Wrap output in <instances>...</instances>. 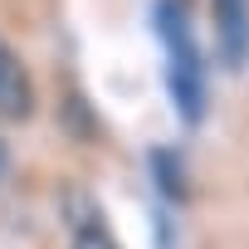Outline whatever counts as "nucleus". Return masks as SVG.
I'll return each instance as SVG.
<instances>
[{
	"instance_id": "1",
	"label": "nucleus",
	"mask_w": 249,
	"mask_h": 249,
	"mask_svg": "<svg viewBox=\"0 0 249 249\" xmlns=\"http://www.w3.org/2000/svg\"><path fill=\"white\" fill-rule=\"evenodd\" d=\"M215 5V44L230 73L249 69V0H210Z\"/></svg>"
},
{
	"instance_id": "2",
	"label": "nucleus",
	"mask_w": 249,
	"mask_h": 249,
	"mask_svg": "<svg viewBox=\"0 0 249 249\" xmlns=\"http://www.w3.org/2000/svg\"><path fill=\"white\" fill-rule=\"evenodd\" d=\"M30 112H35V78L20 64V54L0 39V117L25 122Z\"/></svg>"
},
{
	"instance_id": "3",
	"label": "nucleus",
	"mask_w": 249,
	"mask_h": 249,
	"mask_svg": "<svg viewBox=\"0 0 249 249\" xmlns=\"http://www.w3.org/2000/svg\"><path fill=\"white\" fill-rule=\"evenodd\" d=\"M191 10H196L191 0H152V30H157L166 59H176V54H196V49H200V44H196Z\"/></svg>"
},
{
	"instance_id": "4",
	"label": "nucleus",
	"mask_w": 249,
	"mask_h": 249,
	"mask_svg": "<svg viewBox=\"0 0 249 249\" xmlns=\"http://www.w3.org/2000/svg\"><path fill=\"white\" fill-rule=\"evenodd\" d=\"M78 205H83V210H69V225H73L69 249H122V244H117V234L103 225V215H98V205H93V196H88V191L78 196Z\"/></svg>"
},
{
	"instance_id": "5",
	"label": "nucleus",
	"mask_w": 249,
	"mask_h": 249,
	"mask_svg": "<svg viewBox=\"0 0 249 249\" xmlns=\"http://www.w3.org/2000/svg\"><path fill=\"white\" fill-rule=\"evenodd\" d=\"M147 161H152L157 191H161L171 205H181V200H186V161H181V152H176V147H152Z\"/></svg>"
},
{
	"instance_id": "6",
	"label": "nucleus",
	"mask_w": 249,
	"mask_h": 249,
	"mask_svg": "<svg viewBox=\"0 0 249 249\" xmlns=\"http://www.w3.org/2000/svg\"><path fill=\"white\" fill-rule=\"evenodd\" d=\"M5 166H10V152H5V142H0V176H5Z\"/></svg>"
}]
</instances>
